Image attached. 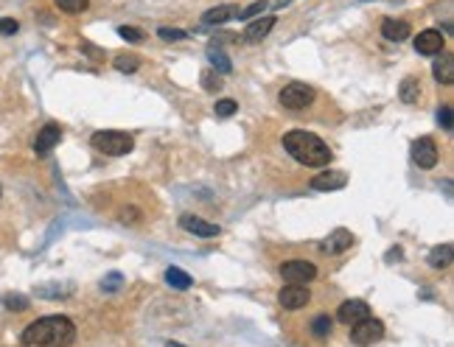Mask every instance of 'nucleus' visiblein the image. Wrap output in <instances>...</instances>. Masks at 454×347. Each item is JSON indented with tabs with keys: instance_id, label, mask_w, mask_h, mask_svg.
<instances>
[{
	"instance_id": "f257e3e1",
	"label": "nucleus",
	"mask_w": 454,
	"mask_h": 347,
	"mask_svg": "<svg viewBox=\"0 0 454 347\" xmlns=\"http://www.w3.org/2000/svg\"><path fill=\"white\" fill-rule=\"evenodd\" d=\"M76 342V325L68 317H42L23 331V347H71Z\"/></svg>"
},
{
	"instance_id": "f03ea898",
	"label": "nucleus",
	"mask_w": 454,
	"mask_h": 347,
	"mask_svg": "<svg viewBox=\"0 0 454 347\" xmlns=\"http://www.w3.org/2000/svg\"><path fill=\"white\" fill-rule=\"evenodd\" d=\"M284 148L289 151V157H295L301 165L308 168H322L331 163V148L328 143L311 135V132H303V129H292L284 135Z\"/></svg>"
},
{
	"instance_id": "7ed1b4c3",
	"label": "nucleus",
	"mask_w": 454,
	"mask_h": 347,
	"mask_svg": "<svg viewBox=\"0 0 454 347\" xmlns=\"http://www.w3.org/2000/svg\"><path fill=\"white\" fill-rule=\"evenodd\" d=\"M90 143H93V148H95V151H101V154H107V157L129 154V151H132V146H135L132 135L118 132V129H101V132H95V135H93Z\"/></svg>"
},
{
	"instance_id": "20e7f679",
	"label": "nucleus",
	"mask_w": 454,
	"mask_h": 347,
	"mask_svg": "<svg viewBox=\"0 0 454 347\" xmlns=\"http://www.w3.org/2000/svg\"><path fill=\"white\" fill-rule=\"evenodd\" d=\"M314 101V87L303 84V81H292L281 90V104L286 110H305Z\"/></svg>"
},
{
	"instance_id": "39448f33",
	"label": "nucleus",
	"mask_w": 454,
	"mask_h": 347,
	"mask_svg": "<svg viewBox=\"0 0 454 347\" xmlns=\"http://www.w3.org/2000/svg\"><path fill=\"white\" fill-rule=\"evenodd\" d=\"M381 336H384V325H381L378 319H371V317H368V319L351 325V339H354V345L359 347L376 345Z\"/></svg>"
},
{
	"instance_id": "423d86ee",
	"label": "nucleus",
	"mask_w": 454,
	"mask_h": 347,
	"mask_svg": "<svg viewBox=\"0 0 454 347\" xmlns=\"http://www.w3.org/2000/svg\"><path fill=\"white\" fill-rule=\"evenodd\" d=\"M308 300H311V291H308L303 283H286V286L281 288V294H278V302H281L286 311H298L303 305H308Z\"/></svg>"
},
{
	"instance_id": "0eeeda50",
	"label": "nucleus",
	"mask_w": 454,
	"mask_h": 347,
	"mask_svg": "<svg viewBox=\"0 0 454 347\" xmlns=\"http://www.w3.org/2000/svg\"><path fill=\"white\" fill-rule=\"evenodd\" d=\"M281 278L286 283H303L305 286V283H311L317 278V266L311 261H286L281 266Z\"/></svg>"
},
{
	"instance_id": "6e6552de",
	"label": "nucleus",
	"mask_w": 454,
	"mask_h": 347,
	"mask_svg": "<svg viewBox=\"0 0 454 347\" xmlns=\"http://www.w3.org/2000/svg\"><path fill=\"white\" fill-rule=\"evenodd\" d=\"M412 163L418 168H435L438 165V146L432 138H418L412 143Z\"/></svg>"
},
{
	"instance_id": "1a4fd4ad",
	"label": "nucleus",
	"mask_w": 454,
	"mask_h": 347,
	"mask_svg": "<svg viewBox=\"0 0 454 347\" xmlns=\"http://www.w3.org/2000/svg\"><path fill=\"white\" fill-rule=\"evenodd\" d=\"M180 227H182L185 233L199 235V238H214V235L222 233L219 224H211V221H205V218H199V216H194V213H182V216H180Z\"/></svg>"
},
{
	"instance_id": "9d476101",
	"label": "nucleus",
	"mask_w": 454,
	"mask_h": 347,
	"mask_svg": "<svg viewBox=\"0 0 454 347\" xmlns=\"http://www.w3.org/2000/svg\"><path fill=\"white\" fill-rule=\"evenodd\" d=\"M443 45H446V40H443V34L438 28H426V31H421L415 37V51L424 54V57H438L443 51Z\"/></svg>"
},
{
	"instance_id": "9b49d317",
	"label": "nucleus",
	"mask_w": 454,
	"mask_h": 347,
	"mask_svg": "<svg viewBox=\"0 0 454 347\" xmlns=\"http://www.w3.org/2000/svg\"><path fill=\"white\" fill-rule=\"evenodd\" d=\"M368 317H371V305H368L365 300H348V302H342L339 311H337V319H339L342 325H356V322H362V319H368Z\"/></svg>"
},
{
	"instance_id": "f8f14e48",
	"label": "nucleus",
	"mask_w": 454,
	"mask_h": 347,
	"mask_svg": "<svg viewBox=\"0 0 454 347\" xmlns=\"http://www.w3.org/2000/svg\"><path fill=\"white\" fill-rule=\"evenodd\" d=\"M351 247H354V233L345 230V227L334 230V233L320 244V249H322L325 255H342V252H348Z\"/></svg>"
},
{
	"instance_id": "ddd939ff",
	"label": "nucleus",
	"mask_w": 454,
	"mask_h": 347,
	"mask_svg": "<svg viewBox=\"0 0 454 347\" xmlns=\"http://www.w3.org/2000/svg\"><path fill=\"white\" fill-rule=\"evenodd\" d=\"M275 17H258V20H252V23H247V28H244V34H241V40L244 42H261L272 28H275Z\"/></svg>"
},
{
	"instance_id": "4468645a",
	"label": "nucleus",
	"mask_w": 454,
	"mask_h": 347,
	"mask_svg": "<svg viewBox=\"0 0 454 347\" xmlns=\"http://www.w3.org/2000/svg\"><path fill=\"white\" fill-rule=\"evenodd\" d=\"M348 185V174H342V171H322V174H317L314 180H311V188L314 191H339V188H345Z\"/></svg>"
},
{
	"instance_id": "2eb2a0df",
	"label": "nucleus",
	"mask_w": 454,
	"mask_h": 347,
	"mask_svg": "<svg viewBox=\"0 0 454 347\" xmlns=\"http://www.w3.org/2000/svg\"><path fill=\"white\" fill-rule=\"evenodd\" d=\"M59 140H62V129H59V124H45V127L40 129L37 140H34V151H37V154H48Z\"/></svg>"
},
{
	"instance_id": "dca6fc26",
	"label": "nucleus",
	"mask_w": 454,
	"mask_h": 347,
	"mask_svg": "<svg viewBox=\"0 0 454 347\" xmlns=\"http://www.w3.org/2000/svg\"><path fill=\"white\" fill-rule=\"evenodd\" d=\"M381 34H384V40H390V42H401V40L409 37V23L390 17V20L381 23Z\"/></svg>"
},
{
	"instance_id": "f3484780",
	"label": "nucleus",
	"mask_w": 454,
	"mask_h": 347,
	"mask_svg": "<svg viewBox=\"0 0 454 347\" xmlns=\"http://www.w3.org/2000/svg\"><path fill=\"white\" fill-rule=\"evenodd\" d=\"M432 73H435V78L441 81V84H452L454 81V57L452 54H438V62L432 65Z\"/></svg>"
},
{
	"instance_id": "a211bd4d",
	"label": "nucleus",
	"mask_w": 454,
	"mask_h": 347,
	"mask_svg": "<svg viewBox=\"0 0 454 347\" xmlns=\"http://www.w3.org/2000/svg\"><path fill=\"white\" fill-rule=\"evenodd\" d=\"M452 258H454V249L452 244H441V247H435L432 252H429V266L432 269H449L452 266Z\"/></svg>"
},
{
	"instance_id": "6ab92c4d",
	"label": "nucleus",
	"mask_w": 454,
	"mask_h": 347,
	"mask_svg": "<svg viewBox=\"0 0 454 347\" xmlns=\"http://www.w3.org/2000/svg\"><path fill=\"white\" fill-rule=\"evenodd\" d=\"M235 14H238V8L230 6V3H225V6H214V8H208V11L202 14V23H205V25H216V23H227V20L235 17Z\"/></svg>"
},
{
	"instance_id": "aec40b11",
	"label": "nucleus",
	"mask_w": 454,
	"mask_h": 347,
	"mask_svg": "<svg viewBox=\"0 0 454 347\" xmlns=\"http://www.w3.org/2000/svg\"><path fill=\"white\" fill-rule=\"evenodd\" d=\"M208 62H211V68L216 70V73H222V76H227L230 70H233V62H230V57H227L225 51L219 48V45H208Z\"/></svg>"
},
{
	"instance_id": "412c9836",
	"label": "nucleus",
	"mask_w": 454,
	"mask_h": 347,
	"mask_svg": "<svg viewBox=\"0 0 454 347\" xmlns=\"http://www.w3.org/2000/svg\"><path fill=\"white\" fill-rule=\"evenodd\" d=\"M398 98H401L404 104H415V101L421 98V81H418L415 76H407V78L401 81V87H398Z\"/></svg>"
},
{
	"instance_id": "4be33fe9",
	"label": "nucleus",
	"mask_w": 454,
	"mask_h": 347,
	"mask_svg": "<svg viewBox=\"0 0 454 347\" xmlns=\"http://www.w3.org/2000/svg\"><path fill=\"white\" fill-rule=\"evenodd\" d=\"M165 283H168L171 288H177V291H185V288H191V286H194L191 275H188V272H182V269H177V266L165 269Z\"/></svg>"
},
{
	"instance_id": "5701e85b",
	"label": "nucleus",
	"mask_w": 454,
	"mask_h": 347,
	"mask_svg": "<svg viewBox=\"0 0 454 347\" xmlns=\"http://www.w3.org/2000/svg\"><path fill=\"white\" fill-rule=\"evenodd\" d=\"M331 328H334V322H331L328 314H320V317L311 322V334H314L317 339H325V336L331 334Z\"/></svg>"
},
{
	"instance_id": "b1692460",
	"label": "nucleus",
	"mask_w": 454,
	"mask_h": 347,
	"mask_svg": "<svg viewBox=\"0 0 454 347\" xmlns=\"http://www.w3.org/2000/svg\"><path fill=\"white\" fill-rule=\"evenodd\" d=\"M54 3H57V8L65 11V14H81V11L90 8V0H54Z\"/></svg>"
},
{
	"instance_id": "393cba45",
	"label": "nucleus",
	"mask_w": 454,
	"mask_h": 347,
	"mask_svg": "<svg viewBox=\"0 0 454 347\" xmlns=\"http://www.w3.org/2000/svg\"><path fill=\"white\" fill-rule=\"evenodd\" d=\"M115 68L121 70V73H135V70L141 68V57H135V54H121V57H115Z\"/></svg>"
},
{
	"instance_id": "a878e982",
	"label": "nucleus",
	"mask_w": 454,
	"mask_h": 347,
	"mask_svg": "<svg viewBox=\"0 0 454 347\" xmlns=\"http://www.w3.org/2000/svg\"><path fill=\"white\" fill-rule=\"evenodd\" d=\"M202 90H208V93H216V90H222V73H216V70H205L202 73Z\"/></svg>"
},
{
	"instance_id": "bb28decb",
	"label": "nucleus",
	"mask_w": 454,
	"mask_h": 347,
	"mask_svg": "<svg viewBox=\"0 0 454 347\" xmlns=\"http://www.w3.org/2000/svg\"><path fill=\"white\" fill-rule=\"evenodd\" d=\"M121 286H124V275H121V272H110L107 278L101 280V291H107V294L121 291Z\"/></svg>"
},
{
	"instance_id": "cd10ccee",
	"label": "nucleus",
	"mask_w": 454,
	"mask_h": 347,
	"mask_svg": "<svg viewBox=\"0 0 454 347\" xmlns=\"http://www.w3.org/2000/svg\"><path fill=\"white\" fill-rule=\"evenodd\" d=\"M267 6H269V0H258V3H250L247 8H241V11H238V17H241V20H252V17H261V14L267 11Z\"/></svg>"
},
{
	"instance_id": "c85d7f7f",
	"label": "nucleus",
	"mask_w": 454,
	"mask_h": 347,
	"mask_svg": "<svg viewBox=\"0 0 454 347\" xmlns=\"http://www.w3.org/2000/svg\"><path fill=\"white\" fill-rule=\"evenodd\" d=\"M214 112H216L219 118H230L233 112H238V104H235L233 98H222V101H216V107H214Z\"/></svg>"
},
{
	"instance_id": "c756f323",
	"label": "nucleus",
	"mask_w": 454,
	"mask_h": 347,
	"mask_svg": "<svg viewBox=\"0 0 454 347\" xmlns=\"http://www.w3.org/2000/svg\"><path fill=\"white\" fill-rule=\"evenodd\" d=\"M118 37H124L127 42H141V40H144V31H141V28H132V25H121V28H118Z\"/></svg>"
},
{
	"instance_id": "7c9ffc66",
	"label": "nucleus",
	"mask_w": 454,
	"mask_h": 347,
	"mask_svg": "<svg viewBox=\"0 0 454 347\" xmlns=\"http://www.w3.org/2000/svg\"><path fill=\"white\" fill-rule=\"evenodd\" d=\"M20 31V23L14 17H0V34L3 37H14Z\"/></svg>"
},
{
	"instance_id": "2f4dec72",
	"label": "nucleus",
	"mask_w": 454,
	"mask_h": 347,
	"mask_svg": "<svg viewBox=\"0 0 454 347\" xmlns=\"http://www.w3.org/2000/svg\"><path fill=\"white\" fill-rule=\"evenodd\" d=\"M157 37H160V40H165V42H177V40H185L188 34H185V31H180V28H160V31H157Z\"/></svg>"
},
{
	"instance_id": "473e14b6",
	"label": "nucleus",
	"mask_w": 454,
	"mask_h": 347,
	"mask_svg": "<svg viewBox=\"0 0 454 347\" xmlns=\"http://www.w3.org/2000/svg\"><path fill=\"white\" fill-rule=\"evenodd\" d=\"M438 124L446 129V132H452L454 129V121H452V107H441L438 110Z\"/></svg>"
},
{
	"instance_id": "72a5a7b5",
	"label": "nucleus",
	"mask_w": 454,
	"mask_h": 347,
	"mask_svg": "<svg viewBox=\"0 0 454 347\" xmlns=\"http://www.w3.org/2000/svg\"><path fill=\"white\" fill-rule=\"evenodd\" d=\"M3 302H6V308H11V311H25V308H28V300H25V297H17V294H8Z\"/></svg>"
},
{
	"instance_id": "f704fd0d",
	"label": "nucleus",
	"mask_w": 454,
	"mask_h": 347,
	"mask_svg": "<svg viewBox=\"0 0 454 347\" xmlns=\"http://www.w3.org/2000/svg\"><path fill=\"white\" fill-rule=\"evenodd\" d=\"M81 51H84V54H90L93 59H104V54H101V51H95L90 42H81Z\"/></svg>"
},
{
	"instance_id": "c9c22d12",
	"label": "nucleus",
	"mask_w": 454,
	"mask_h": 347,
	"mask_svg": "<svg viewBox=\"0 0 454 347\" xmlns=\"http://www.w3.org/2000/svg\"><path fill=\"white\" fill-rule=\"evenodd\" d=\"M384 258H387V261H401V249H390Z\"/></svg>"
},
{
	"instance_id": "e433bc0d",
	"label": "nucleus",
	"mask_w": 454,
	"mask_h": 347,
	"mask_svg": "<svg viewBox=\"0 0 454 347\" xmlns=\"http://www.w3.org/2000/svg\"><path fill=\"white\" fill-rule=\"evenodd\" d=\"M165 347H185V345H180V342H165Z\"/></svg>"
}]
</instances>
